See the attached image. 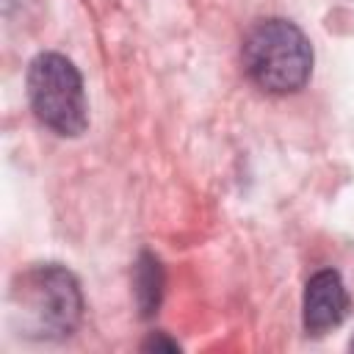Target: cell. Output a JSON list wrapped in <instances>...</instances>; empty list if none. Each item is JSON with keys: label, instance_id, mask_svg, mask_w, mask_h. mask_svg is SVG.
<instances>
[{"label": "cell", "instance_id": "obj_4", "mask_svg": "<svg viewBox=\"0 0 354 354\" xmlns=\"http://www.w3.org/2000/svg\"><path fill=\"white\" fill-rule=\"evenodd\" d=\"M304 329L307 335H324L337 326L348 313V293L337 271L324 268L307 279L304 288Z\"/></svg>", "mask_w": 354, "mask_h": 354}, {"label": "cell", "instance_id": "obj_7", "mask_svg": "<svg viewBox=\"0 0 354 354\" xmlns=\"http://www.w3.org/2000/svg\"><path fill=\"white\" fill-rule=\"evenodd\" d=\"M348 346H351V351H354V337H351V343H348Z\"/></svg>", "mask_w": 354, "mask_h": 354}, {"label": "cell", "instance_id": "obj_3", "mask_svg": "<svg viewBox=\"0 0 354 354\" xmlns=\"http://www.w3.org/2000/svg\"><path fill=\"white\" fill-rule=\"evenodd\" d=\"M28 100L41 124L58 136H80L88 127V102L77 66L61 53H39L28 66Z\"/></svg>", "mask_w": 354, "mask_h": 354}, {"label": "cell", "instance_id": "obj_5", "mask_svg": "<svg viewBox=\"0 0 354 354\" xmlns=\"http://www.w3.org/2000/svg\"><path fill=\"white\" fill-rule=\"evenodd\" d=\"M160 293H163V271L160 263L152 254H141L138 266H136V299L141 307V315H152L160 304Z\"/></svg>", "mask_w": 354, "mask_h": 354}, {"label": "cell", "instance_id": "obj_2", "mask_svg": "<svg viewBox=\"0 0 354 354\" xmlns=\"http://www.w3.org/2000/svg\"><path fill=\"white\" fill-rule=\"evenodd\" d=\"M246 75L268 94H293L304 88L313 72L310 39L290 19H260L241 47Z\"/></svg>", "mask_w": 354, "mask_h": 354}, {"label": "cell", "instance_id": "obj_1", "mask_svg": "<svg viewBox=\"0 0 354 354\" xmlns=\"http://www.w3.org/2000/svg\"><path fill=\"white\" fill-rule=\"evenodd\" d=\"M11 304L22 318V335L39 340L69 337L83 315L80 285L75 274L58 263H39L19 274Z\"/></svg>", "mask_w": 354, "mask_h": 354}, {"label": "cell", "instance_id": "obj_6", "mask_svg": "<svg viewBox=\"0 0 354 354\" xmlns=\"http://www.w3.org/2000/svg\"><path fill=\"white\" fill-rule=\"evenodd\" d=\"M144 348H169V351H177V343H171V340H163V337H149L147 343H144Z\"/></svg>", "mask_w": 354, "mask_h": 354}]
</instances>
